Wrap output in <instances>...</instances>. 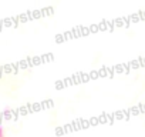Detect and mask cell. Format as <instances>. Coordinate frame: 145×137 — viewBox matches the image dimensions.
I'll use <instances>...</instances> for the list:
<instances>
[{"mask_svg": "<svg viewBox=\"0 0 145 137\" xmlns=\"http://www.w3.org/2000/svg\"><path fill=\"white\" fill-rule=\"evenodd\" d=\"M0 136H3V128L0 127Z\"/></svg>", "mask_w": 145, "mask_h": 137, "instance_id": "1", "label": "cell"}]
</instances>
